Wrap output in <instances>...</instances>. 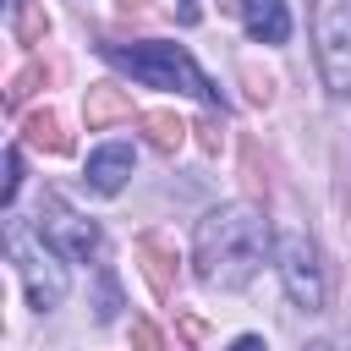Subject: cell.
<instances>
[{
  "mask_svg": "<svg viewBox=\"0 0 351 351\" xmlns=\"http://www.w3.org/2000/svg\"><path fill=\"white\" fill-rule=\"evenodd\" d=\"M11 263H16V274H22V285H27V302L38 307V313H49V307H60L66 302V291H71V274H66V263H60V252L38 236H22V230H11Z\"/></svg>",
  "mask_w": 351,
  "mask_h": 351,
  "instance_id": "cell-5",
  "label": "cell"
},
{
  "mask_svg": "<svg viewBox=\"0 0 351 351\" xmlns=\"http://www.w3.org/2000/svg\"><path fill=\"white\" fill-rule=\"evenodd\" d=\"M230 351H269V340L263 335H241V340H230Z\"/></svg>",
  "mask_w": 351,
  "mask_h": 351,
  "instance_id": "cell-17",
  "label": "cell"
},
{
  "mask_svg": "<svg viewBox=\"0 0 351 351\" xmlns=\"http://www.w3.org/2000/svg\"><path fill=\"white\" fill-rule=\"evenodd\" d=\"M38 77H44L38 66H27V71H16V77H11V88H5V99H11V104H22V99L33 93V82H38Z\"/></svg>",
  "mask_w": 351,
  "mask_h": 351,
  "instance_id": "cell-16",
  "label": "cell"
},
{
  "mask_svg": "<svg viewBox=\"0 0 351 351\" xmlns=\"http://www.w3.org/2000/svg\"><path fill=\"white\" fill-rule=\"evenodd\" d=\"M33 225H38V236H44L60 258H71V263H82V258H93V252H99V225H93V219H82L77 208H66L60 197H44Z\"/></svg>",
  "mask_w": 351,
  "mask_h": 351,
  "instance_id": "cell-6",
  "label": "cell"
},
{
  "mask_svg": "<svg viewBox=\"0 0 351 351\" xmlns=\"http://www.w3.org/2000/svg\"><path fill=\"white\" fill-rule=\"evenodd\" d=\"M241 22L258 44H285L291 38V11L285 0H241Z\"/></svg>",
  "mask_w": 351,
  "mask_h": 351,
  "instance_id": "cell-8",
  "label": "cell"
},
{
  "mask_svg": "<svg viewBox=\"0 0 351 351\" xmlns=\"http://www.w3.org/2000/svg\"><path fill=\"white\" fill-rule=\"evenodd\" d=\"M126 176H132V143H104V148H93L88 154V186L99 192V197H115L121 186H126Z\"/></svg>",
  "mask_w": 351,
  "mask_h": 351,
  "instance_id": "cell-7",
  "label": "cell"
},
{
  "mask_svg": "<svg viewBox=\"0 0 351 351\" xmlns=\"http://www.w3.org/2000/svg\"><path fill=\"white\" fill-rule=\"evenodd\" d=\"M11 33H16V44H44L49 16H44L33 0H16V5H11Z\"/></svg>",
  "mask_w": 351,
  "mask_h": 351,
  "instance_id": "cell-11",
  "label": "cell"
},
{
  "mask_svg": "<svg viewBox=\"0 0 351 351\" xmlns=\"http://www.w3.org/2000/svg\"><path fill=\"white\" fill-rule=\"evenodd\" d=\"M82 115H88V126H93V132H104L110 121H132V99H126L121 88H88Z\"/></svg>",
  "mask_w": 351,
  "mask_h": 351,
  "instance_id": "cell-9",
  "label": "cell"
},
{
  "mask_svg": "<svg viewBox=\"0 0 351 351\" xmlns=\"http://www.w3.org/2000/svg\"><path fill=\"white\" fill-rule=\"evenodd\" d=\"M22 192V148H5V186H0V203L11 208Z\"/></svg>",
  "mask_w": 351,
  "mask_h": 351,
  "instance_id": "cell-14",
  "label": "cell"
},
{
  "mask_svg": "<svg viewBox=\"0 0 351 351\" xmlns=\"http://www.w3.org/2000/svg\"><path fill=\"white\" fill-rule=\"evenodd\" d=\"M137 258H143V274H148V285H154V291L165 296V291H170V269H165V241H159V236H143V241H137Z\"/></svg>",
  "mask_w": 351,
  "mask_h": 351,
  "instance_id": "cell-13",
  "label": "cell"
},
{
  "mask_svg": "<svg viewBox=\"0 0 351 351\" xmlns=\"http://www.w3.org/2000/svg\"><path fill=\"white\" fill-rule=\"evenodd\" d=\"M104 60L132 71L143 88H170V93H192L203 104H219L214 82L203 77V66L181 49V44H165V38H143V44H104Z\"/></svg>",
  "mask_w": 351,
  "mask_h": 351,
  "instance_id": "cell-2",
  "label": "cell"
},
{
  "mask_svg": "<svg viewBox=\"0 0 351 351\" xmlns=\"http://www.w3.org/2000/svg\"><path fill=\"white\" fill-rule=\"evenodd\" d=\"M274 269H280V285H285L291 307L324 313V263H318V247H313L307 230H296V225L274 230Z\"/></svg>",
  "mask_w": 351,
  "mask_h": 351,
  "instance_id": "cell-4",
  "label": "cell"
},
{
  "mask_svg": "<svg viewBox=\"0 0 351 351\" xmlns=\"http://www.w3.org/2000/svg\"><path fill=\"white\" fill-rule=\"evenodd\" d=\"M313 60L335 99L351 93V0H313Z\"/></svg>",
  "mask_w": 351,
  "mask_h": 351,
  "instance_id": "cell-3",
  "label": "cell"
},
{
  "mask_svg": "<svg viewBox=\"0 0 351 351\" xmlns=\"http://www.w3.org/2000/svg\"><path fill=\"white\" fill-rule=\"evenodd\" d=\"M137 126H143V132H148V143H154V148H165V154H170V148H181V132H186V126H181L176 115H165V110L137 115Z\"/></svg>",
  "mask_w": 351,
  "mask_h": 351,
  "instance_id": "cell-12",
  "label": "cell"
},
{
  "mask_svg": "<svg viewBox=\"0 0 351 351\" xmlns=\"http://www.w3.org/2000/svg\"><path fill=\"white\" fill-rule=\"evenodd\" d=\"M121 5H126V11H137V5H143V0H121Z\"/></svg>",
  "mask_w": 351,
  "mask_h": 351,
  "instance_id": "cell-18",
  "label": "cell"
},
{
  "mask_svg": "<svg viewBox=\"0 0 351 351\" xmlns=\"http://www.w3.org/2000/svg\"><path fill=\"white\" fill-rule=\"evenodd\" d=\"M22 137H27L33 148H49V154H66V148H71V137L60 132V121H55L49 110H33V115L22 121Z\"/></svg>",
  "mask_w": 351,
  "mask_h": 351,
  "instance_id": "cell-10",
  "label": "cell"
},
{
  "mask_svg": "<svg viewBox=\"0 0 351 351\" xmlns=\"http://www.w3.org/2000/svg\"><path fill=\"white\" fill-rule=\"evenodd\" d=\"M132 346H137V351H165V335H159L148 318H132Z\"/></svg>",
  "mask_w": 351,
  "mask_h": 351,
  "instance_id": "cell-15",
  "label": "cell"
},
{
  "mask_svg": "<svg viewBox=\"0 0 351 351\" xmlns=\"http://www.w3.org/2000/svg\"><path fill=\"white\" fill-rule=\"evenodd\" d=\"M263 252H269V225L247 203H225V208H214V214L197 219L192 274L208 291H241L263 269Z\"/></svg>",
  "mask_w": 351,
  "mask_h": 351,
  "instance_id": "cell-1",
  "label": "cell"
}]
</instances>
